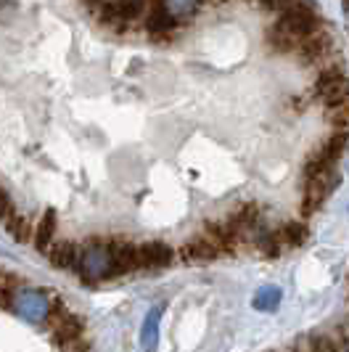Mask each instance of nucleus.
Segmentation results:
<instances>
[{"label": "nucleus", "instance_id": "obj_1", "mask_svg": "<svg viewBox=\"0 0 349 352\" xmlns=\"http://www.w3.org/2000/svg\"><path fill=\"white\" fill-rule=\"evenodd\" d=\"M310 98H313L315 104L323 106L326 111L349 104L347 69H344V64L339 58L317 69V77H315L313 90H310Z\"/></svg>", "mask_w": 349, "mask_h": 352}, {"label": "nucleus", "instance_id": "obj_2", "mask_svg": "<svg viewBox=\"0 0 349 352\" xmlns=\"http://www.w3.org/2000/svg\"><path fill=\"white\" fill-rule=\"evenodd\" d=\"M5 307H8L14 316L21 318L24 323H30V326H45V323H51L53 297L48 292H43V289L19 283L16 289L11 292Z\"/></svg>", "mask_w": 349, "mask_h": 352}, {"label": "nucleus", "instance_id": "obj_3", "mask_svg": "<svg viewBox=\"0 0 349 352\" xmlns=\"http://www.w3.org/2000/svg\"><path fill=\"white\" fill-rule=\"evenodd\" d=\"M77 276L85 283H101L106 278H117L114 254H111L106 239H90V241L82 244Z\"/></svg>", "mask_w": 349, "mask_h": 352}, {"label": "nucleus", "instance_id": "obj_4", "mask_svg": "<svg viewBox=\"0 0 349 352\" xmlns=\"http://www.w3.org/2000/svg\"><path fill=\"white\" fill-rule=\"evenodd\" d=\"M331 24H326L323 30H317L315 35H310L302 45H299L297 51V58L302 67H326V64H331L339 58V53H336V37L333 32L328 30Z\"/></svg>", "mask_w": 349, "mask_h": 352}, {"label": "nucleus", "instance_id": "obj_5", "mask_svg": "<svg viewBox=\"0 0 349 352\" xmlns=\"http://www.w3.org/2000/svg\"><path fill=\"white\" fill-rule=\"evenodd\" d=\"M341 183V173L336 170L331 175H323V177H315V180H307L302 183V201H299V214L307 220L313 217L317 212L323 210V204L328 201V196L339 188Z\"/></svg>", "mask_w": 349, "mask_h": 352}, {"label": "nucleus", "instance_id": "obj_6", "mask_svg": "<svg viewBox=\"0 0 349 352\" xmlns=\"http://www.w3.org/2000/svg\"><path fill=\"white\" fill-rule=\"evenodd\" d=\"M146 11H148L146 0H109L104 8L98 11V19H101V24L111 27V30H127Z\"/></svg>", "mask_w": 349, "mask_h": 352}, {"label": "nucleus", "instance_id": "obj_7", "mask_svg": "<svg viewBox=\"0 0 349 352\" xmlns=\"http://www.w3.org/2000/svg\"><path fill=\"white\" fill-rule=\"evenodd\" d=\"M180 21L167 14V8L161 6V0H151L148 11H146V32L154 43H172L180 32Z\"/></svg>", "mask_w": 349, "mask_h": 352}, {"label": "nucleus", "instance_id": "obj_8", "mask_svg": "<svg viewBox=\"0 0 349 352\" xmlns=\"http://www.w3.org/2000/svg\"><path fill=\"white\" fill-rule=\"evenodd\" d=\"M109 249L114 254V265H117V276H127V273H135L140 270V244L124 239V236H114V239H106Z\"/></svg>", "mask_w": 349, "mask_h": 352}, {"label": "nucleus", "instance_id": "obj_9", "mask_svg": "<svg viewBox=\"0 0 349 352\" xmlns=\"http://www.w3.org/2000/svg\"><path fill=\"white\" fill-rule=\"evenodd\" d=\"M140 270H164L177 260V249L167 241H143L140 244Z\"/></svg>", "mask_w": 349, "mask_h": 352}, {"label": "nucleus", "instance_id": "obj_10", "mask_svg": "<svg viewBox=\"0 0 349 352\" xmlns=\"http://www.w3.org/2000/svg\"><path fill=\"white\" fill-rule=\"evenodd\" d=\"M177 257L183 260V263H212V260H217V257H223V252L220 247L212 241L210 236H193L188 239L183 247L177 249Z\"/></svg>", "mask_w": 349, "mask_h": 352}, {"label": "nucleus", "instance_id": "obj_11", "mask_svg": "<svg viewBox=\"0 0 349 352\" xmlns=\"http://www.w3.org/2000/svg\"><path fill=\"white\" fill-rule=\"evenodd\" d=\"M264 43H267L270 53H275V56H297L299 45H302V40H299L294 32H289L286 27H280L278 21H273V24L267 27Z\"/></svg>", "mask_w": 349, "mask_h": 352}, {"label": "nucleus", "instance_id": "obj_12", "mask_svg": "<svg viewBox=\"0 0 349 352\" xmlns=\"http://www.w3.org/2000/svg\"><path fill=\"white\" fill-rule=\"evenodd\" d=\"M204 236H210L212 241L220 247L223 257H225V254H236L238 247L244 244V241H241V236L227 226V220H210V223L204 226Z\"/></svg>", "mask_w": 349, "mask_h": 352}, {"label": "nucleus", "instance_id": "obj_13", "mask_svg": "<svg viewBox=\"0 0 349 352\" xmlns=\"http://www.w3.org/2000/svg\"><path fill=\"white\" fill-rule=\"evenodd\" d=\"M275 236H278L283 252H291V249H299V247H304V244H307V239H310V228H307V223H304V220H286L283 226L275 228Z\"/></svg>", "mask_w": 349, "mask_h": 352}, {"label": "nucleus", "instance_id": "obj_14", "mask_svg": "<svg viewBox=\"0 0 349 352\" xmlns=\"http://www.w3.org/2000/svg\"><path fill=\"white\" fill-rule=\"evenodd\" d=\"M80 252H82V247L74 244V241H56L45 257H48L56 267L77 273V267H80Z\"/></svg>", "mask_w": 349, "mask_h": 352}, {"label": "nucleus", "instance_id": "obj_15", "mask_svg": "<svg viewBox=\"0 0 349 352\" xmlns=\"http://www.w3.org/2000/svg\"><path fill=\"white\" fill-rule=\"evenodd\" d=\"M161 316H164V305H157L151 307L146 318H143V326H140V344L146 352H154L159 347V323H161Z\"/></svg>", "mask_w": 349, "mask_h": 352}, {"label": "nucleus", "instance_id": "obj_16", "mask_svg": "<svg viewBox=\"0 0 349 352\" xmlns=\"http://www.w3.org/2000/svg\"><path fill=\"white\" fill-rule=\"evenodd\" d=\"M56 228H58L56 212L45 210V214L40 217V223L35 226V247H37L40 254H48L51 247L56 244Z\"/></svg>", "mask_w": 349, "mask_h": 352}, {"label": "nucleus", "instance_id": "obj_17", "mask_svg": "<svg viewBox=\"0 0 349 352\" xmlns=\"http://www.w3.org/2000/svg\"><path fill=\"white\" fill-rule=\"evenodd\" d=\"M5 230L16 239L19 244H27V241H35V223L27 217V214H14L5 220Z\"/></svg>", "mask_w": 349, "mask_h": 352}, {"label": "nucleus", "instance_id": "obj_18", "mask_svg": "<svg viewBox=\"0 0 349 352\" xmlns=\"http://www.w3.org/2000/svg\"><path fill=\"white\" fill-rule=\"evenodd\" d=\"M161 6L167 8L170 16L177 19L180 24H185V21H191V19L199 14L201 0H161Z\"/></svg>", "mask_w": 349, "mask_h": 352}, {"label": "nucleus", "instance_id": "obj_19", "mask_svg": "<svg viewBox=\"0 0 349 352\" xmlns=\"http://www.w3.org/2000/svg\"><path fill=\"white\" fill-rule=\"evenodd\" d=\"M280 300H283V292H280L278 286H262V289H257L251 305H254L260 313H273V310H278Z\"/></svg>", "mask_w": 349, "mask_h": 352}, {"label": "nucleus", "instance_id": "obj_20", "mask_svg": "<svg viewBox=\"0 0 349 352\" xmlns=\"http://www.w3.org/2000/svg\"><path fill=\"white\" fill-rule=\"evenodd\" d=\"M307 352H339V344L333 342L331 336L315 334L307 339Z\"/></svg>", "mask_w": 349, "mask_h": 352}, {"label": "nucleus", "instance_id": "obj_21", "mask_svg": "<svg viewBox=\"0 0 349 352\" xmlns=\"http://www.w3.org/2000/svg\"><path fill=\"white\" fill-rule=\"evenodd\" d=\"M326 117H328L331 130H349V104L339 106V109H331V111H326Z\"/></svg>", "mask_w": 349, "mask_h": 352}, {"label": "nucleus", "instance_id": "obj_22", "mask_svg": "<svg viewBox=\"0 0 349 352\" xmlns=\"http://www.w3.org/2000/svg\"><path fill=\"white\" fill-rule=\"evenodd\" d=\"M16 214V207H14V199H11V194L0 186V220L5 223L8 217H14Z\"/></svg>", "mask_w": 349, "mask_h": 352}, {"label": "nucleus", "instance_id": "obj_23", "mask_svg": "<svg viewBox=\"0 0 349 352\" xmlns=\"http://www.w3.org/2000/svg\"><path fill=\"white\" fill-rule=\"evenodd\" d=\"M14 11H16V3H14V0H0V21L11 16Z\"/></svg>", "mask_w": 349, "mask_h": 352}, {"label": "nucleus", "instance_id": "obj_24", "mask_svg": "<svg viewBox=\"0 0 349 352\" xmlns=\"http://www.w3.org/2000/svg\"><path fill=\"white\" fill-rule=\"evenodd\" d=\"M251 3H257L260 8H264V11H273V14H275V0H251Z\"/></svg>", "mask_w": 349, "mask_h": 352}, {"label": "nucleus", "instance_id": "obj_25", "mask_svg": "<svg viewBox=\"0 0 349 352\" xmlns=\"http://www.w3.org/2000/svg\"><path fill=\"white\" fill-rule=\"evenodd\" d=\"M339 352H349V334L341 339V344H339Z\"/></svg>", "mask_w": 349, "mask_h": 352}, {"label": "nucleus", "instance_id": "obj_26", "mask_svg": "<svg viewBox=\"0 0 349 352\" xmlns=\"http://www.w3.org/2000/svg\"><path fill=\"white\" fill-rule=\"evenodd\" d=\"M341 6H344V16H347V21H349V0H341Z\"/></svg>", "mask_w": 349, "mask_h": 352}]
</instances>
